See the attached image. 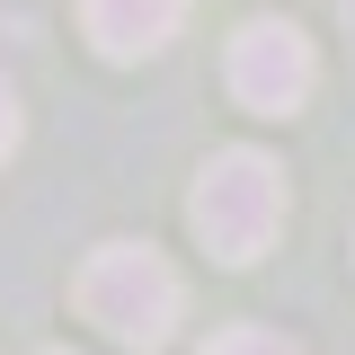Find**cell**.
<instances>
[{
    "label": "cell",
    "mask_w": 355,
    "mask_h": 355,
    "mask_svg": "<svg viewBox=\"0 0 355 355\" xmlns=\"http://www.w3.org/2000/svg\"><path fill=\"white\" fill-rule=\"evenodd\" d=\"M71 302H80V320H98L116 347H169L178 311H187V284H178V266L160 258L151 240H107V249H89Z\"/></svg>",
    "instance_id": "1"
},
{
    "label": "cell",
    "mask_w": 355,
    "mask_h": 355,
    "mask_svg": "<svg viewBox=\"0 0 355 355\" xmlns=\"http://www.w3.org/2000/svg\"><path fill=\"white\" fill-rule=\"evenodd\" d=\"M187 222L222 266H258L284 231V169L266 151H214L196 196H187Z\"/></svg>",
    "instance_id": "2"
},
{
    "label": "cell",
    "mask_w": 355,
    "mask_h": 355,
    "mask_svg": "<svg viewBox=\"0 0 355 355\" xmlns=\"http://www.w3.org/2000/svg\"><path fill=\"white\" fill-rule=\"evenodd\" d=\"M222 80H231V98H240L249 116H293L311 98V80H320V53H311V36L293 18H249V27L231 36Z\"/></svg>",
    "instance_id": "3"
},
{
    "label": "cell",
    "mask_w": 355,
    "mask_h": 355,
    "mask_svg": "<svg viewBox=\"0 0 355 355\" xmlns=\"http://www.w3.org/2000/svg\"><path fill=\"white\" fill-rule=\"evenodd\" d=\"M178 18H187V0H80V27H89V44H98L107 62L160 53V44L178 36Z\"/></svg>",
    "instance_id": "4"
},
{
    "label": "cell",
    "mask_w": 355,
    "mask_h": 355,
    "mask_svg": "<svg viewBox=\"0 0 355 355\" xmlns=\"http://www.w3.org/2000/svg\"><path fill=\"white\" fill-rule=\"evenodd\" d=\"M205 355H302L284 329H258V320H240V329H222V338H205Z\"/></svg>",
    "instance_id": "5"
},
{
    "label": "cell",
    "mask_w": 355,
    "mask_h": 355,
    "mask_svg": "<svg viewBox=\"0 0 355 355\" xmlns=\"http://www.w3.org/2000/svg\"><path fill=\"white\" fill-rule=\"evenodd\" d=\"M9 151H18V89L0 80V160H9Z\"/></svg>",
    "instance_id": "6"
},
{
    "label": "cell",
    "mask_w": 355,
    "mask_h": 355,
    "mask_svg": "<svg viewBox=\"0 0 355 355\" xmlns=\"http://www.w3.org/2000/svg\"><path fill=\"white\" fill-rule=\"evenodd\" d=\"M338 9H347V36H355V0H338Z\"/></svg>",
    "instance_id": "7"
},
{
    "label": "cell",
    "mask_w": 355,
    "mask_h": 355,
    "mask_svg": "<svg viewBox=\"0 0 355 355\" xmlns=\"http://www.w3.org/2000/svg\"><path fill=\"white\" fill-rule=\"evenodd\" d=\"M53 355H71V347H53Z\"/></svg>",
    "instance_id": "8"
}]
</instances>
